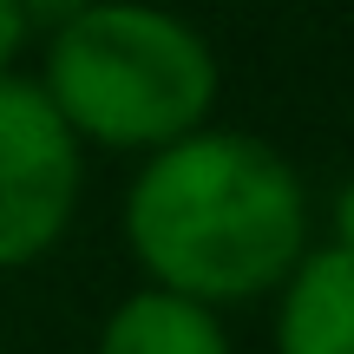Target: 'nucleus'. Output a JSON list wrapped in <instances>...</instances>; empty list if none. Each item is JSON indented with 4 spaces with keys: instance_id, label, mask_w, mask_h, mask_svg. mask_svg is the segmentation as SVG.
<instances>
[{
    "instance_id": "obj_7",
    "label": "nucleus",
    "mask_w": 354,
    "mask_h": 354,
    "mask_svg": "<svg viewBox=\"0 0 354 354\" xmlns=\"http://www.w3.org/2000/svg\"><path fill=\"white\" fill-rule=\"evenodd\" d=\"M79 7H92V0H20V13H26V26H66Z\"/></svg>"
},
{
    "instance_id": "obj_1",
    "label": "nucleus",
    "mask_w": 354,
    "mask_h": 354,
    "mask_svg": "<svg viewBox=\"0 0 354 354\" xmlns=\"http://www.w3.org/2000/svg\"><path fill=\"white\" fill-rule=\"evenodd\" d=\"M125 236L158 289L243 302L282 289L308 250V184L269 138L203 125L145 158L125 190Z\"/></svg>"
},
{
    "instance_id": "obj_8",
    "label": "nucleus",
    "mask_w": 354,
    "mask_h": 354,
    "mask_svg": "<svg viewBox=\"0 0 354 354\" xmlns=\"http://www.w3.org/2000/svg\"><path fill=\"white\" fill-rule=\"evenodd\" d=\"M335 243H342V250H354V177L335 190Z\"/></svg>"
},
{
    "instance_id": "obj_2",
    "label": "nucleus",
    "mask_w": 354,
    "mask_h": 354,
    "mask_svg": "<svg viewBox=\"0 0 354 354\" xmlns=\"http://www.w3.org/2000/svg\"><path fill=\"white\" fill-rule=\"evenodd\" d=\"M39 92L73 125V138L165 151L210 125L216 53L203 26L158 0H92L53 26Z\"/></svg>"
},
{
    "instance_id": "obj_3",
    "label": "nucleus",
    "mask_w": 354,
    "mask_h": 354,
    "mask_svg": "<svg viewBox=\"0 0 354 354\" xmlns=\"http://www.w3.org/2000/svg\"><path fill=\"white\" fill-rule=\"evenodd\" d=\"M79 138L39 79L0 73V269L33 263L66 236L79 210Z\"/></svg>"
},
{
    "instance_id": "obj_6",
    "label": "nucleus",
    "mask_w": 354,
    "mask_h": 354,
    "mask_svg": "<svg viewBox=\"0 0 354 354\" xmlns=\"http://www.w3.org/2000/svg\"><path fill=\"white\" fill-rule=\"evenodd\" d=\"M20 46H26V13H20V0H0V73L13 66Z\"/></svg>"
},
{
    "instance_id": "obj_5",
    "label": "nucleus",
    "mask_w": 354,
    "mask_h": 354,
    "mask_svg": "<svg viewBox=\"0 0 354 354\" xmlns=\"http://www.w3.org/2000/svg\"><path fill=\"white\" fill-rule=\"evenodd\" d=\"M92 354H230V335L216 322V308L151 282V289H131L105 315Z\"/></svg>"
},
{
    "instance_id": "obj_4",
    "label": "nucleus",
    "mask_w": 354,
    "mask_h": 354,
    "mask_svg": "<svg viewBox=\"0 0 354 354\" xmlns=\"http://www.w3.org/2000/svg\"><path fill=\"white\" fill-rule=\"evenodd\" d=\"M276 348L282 354H354V250H342V243L302 250V263L282 276Z\"/></svg>"
}]
</instances>
